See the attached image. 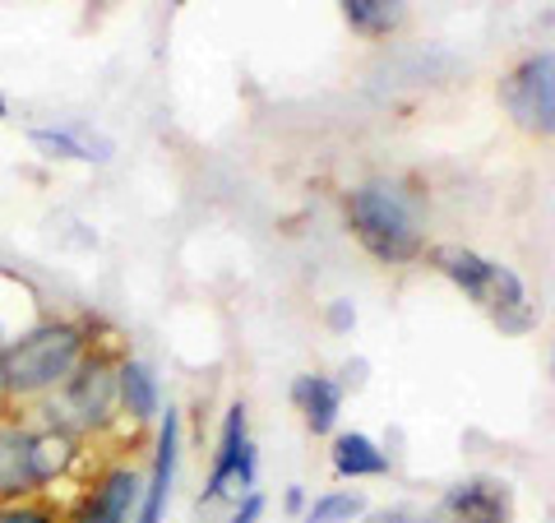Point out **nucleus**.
I'll list each match as a JSON object with an SVG mask.
<instances>
[{
    "instance_id": "f257e3e1",
    "label": "nucleus",
    "mask_w": 555,
    "mask_h": 523,
    "mask_svg": "<svg viewBox=\"0 0 555 523\" xmlns=\"http://www.w3.org/2000/svg\"><path fill=\"white\" fill-rule=\"evenodd\" d=\"M98 343L93 316H42L0 347V375H5L10 408H38L56 394L83 353Z\"/></svg>"
},
{
    "instance_id": "f03ea898",
    "label": "nucleus",
    "mask_w": 555,
    "mask_h": 523,
    "mask_svg": "<svg viewBox=\"0 0 555 523\" xmlns=\"http://www.w3.org/2000/svg\"><path fill=\"white\" fill-rule=\"evenodd\" d=\"M343 218L347 232L357 237V246L385 269H408L426 255L422 200L393 177H371L347 190Z\"/></svg>"
},
{
    "instance_id": "7ed1b4c3",
    "label": "nucleus",
    "mask_w": 555,
    "mask_h": 523,
    "mask_svg": "<svg viewBox=\"0 0 555 523\" xmlns=\"http://www.w3.org/2000/svg\"><path fill=\"white\" fill-rule=\"evenodd\" d=\"M120 357L126 347L116 339H98L83 361L69 371V380L47 398V404L33 408V417L42 422H56V426H69L79 431L83 441H102L120 426V404H116V371H120Z\"/></svg>"
},
{
    "instance_id": "20e7f679",
    "label": "nucleus",
    "mask_w": 555,
    "mask_h": 523,
    "mask_svg": "<svg viewBox=\"0 0 555 523\" xmlns=\"http://www.w3.org/2000/svg\"><path fill=\"white\" fill-rule=\"evenodd\" d=\"M250 492H259V445L250 435V408L232 398L214 435V463H208V477L195 496V510H218V505H232Z\"/></svg>"
},
{
    "instance_id": "39448f33",
    "label": "nucleus",
    "mask_w": 555,
    "mask_h": 523,
    "mask_svg": "<svg viewBox=\"0 0 555 523\" xmlns=\"http://www.w3.org/2000/svg\"><path fill=\"white\" fill-rule=\"evenodd\" d=\"M139 496H144V468L130 459H102L75 482L65 500V523H134Z\"/></svg>"
},
{
    "instance_id": "423d86ee",
    "label": "nucleus",
    "mask_w": 555,
    "mask_h": 523,
    "mask_svg": "<svg viewBox=\"0 0 555 523\" xmlns=\"http://www.w3.org/2000/svg\"><path fill=\"white\" fill-rule=\"evenodd\" d=\"M500 107L524 135L555 139V51H532L500 79Z\"/></svg>"
},
{
    "instance_id": "0eeeda50",
    "label": "nucleus",
    "mask_w": 555,
    "mask_h": 523,
    "mask_svg": "<svg viewBox=\"0 0 555 523\" xmlns=\"http://www.w3.org/2000/svg\"><path fill=\"white\" fill-rule=\"evenodd\" d=\"M181 449H185V417L177 404H167L158 417V431H153L144 496H139L134 523H167V505H171V492H177V477H181Z\"/></svg>"
},
{
    "instance_id": "6e6552de",
    "label": "nucleus",
    "mask_w": 555,
    "mask_h": 523,
    "mask_svg": "<svg viewBox=\"0 0 555 523\" xmlns=\"http://www.w3.org/2000/svg\"><path fill=\"white\" fill-rule=\"evenodd\" d=\"M28 459H33V482H38V496H51L56 486L83 477V468H89V459H93V449H89V441H83L79 431L33 417Z\"/></svg>"
},
{
    "instance_id": "1a4fd4ad",
    "label": "nucleus",
    "mask_w": 555,
    "mask_h": 523,
    "mask_svg": "<svg viewBox=\"0 0 555 523\" xmlns=\"http://www.w3.org/2000/svg\"><path fill=\"white\" fill-rule=\"evenodd\" d=\"M436 519L444 523H518L514 486L495 473H473L449 482L436 500Z\"/></svg>"
},
{
    "instance_id": "9d476101",
    "label": "nucleus",
    "mask_w": 555,
    "mask_h": 523,
    "mask_svg": "<svg viewBox=\"0 0 555 523\" xmlns=\"http://www.w3.org/2000/svg\"><path fill=\"white\" fill-rule=\"evenodd\" d=\"M28 445H33V412L5 404L0 408V505L38 496Z\"/></svg>"
},
{
    "instance_id": "9b49d317",
    "label": "nucleus",
    "mask_w": 555,
    "mask_h": 523,
    "mask_svg": "<svg viewBox=\"0 0 555 523\" xmlns=\"http://www.w3.org/2000/svg\"><path fill=\"white\" fill-rule=\"evenodd\" d=\"M422 259L444 278L449 288H459L477 310L486 306V296H491V283H495V259H491V255L463 246V241H436V246H426Z\"/></svg>"
},
{
    "instance_id": "f8f14e48",
    "label": "nucleus",
    "mask_w": 555,
    "mask_h": 523,
    "mask_svg": "<svg viewBox=\"0 0 555 523\" xmlns=\"http://www.w3.org/2000/svg\"><path fill=\"white\" fill-rule=\"evenodd\" d=\"M116 404H120V426H158L163 417V380L144 357H120L116 371Z\"/></svg>"
},
{
    "instance_id": "ddd939ff",
    "label": "nucleus",
    "mask_w": 555,
    "mask_h": 523,
    "mask_svg": "<svg viewBox=\"0 0 555 523\" xmlns=\"http://www.w3.org/2000/svg\"><path fill=\"white\" fill-rule=\"evenodd\" d=\"M292 408L301 412V426L310 435H320V441H328V435L338 431V417H343V398H347V385L334 375H324V371H306L292 380Z\"/></svg>"
},
{
    "instance_id": "4468645a",
    "label": "nucleus",
    "mask_w": 555,
    "mask_h": 523,
    "mask_svg": "<svg viewBox=\"0 0 555 523\" xmlns=\"http://www.w3.org/2000/svg\"><path fill=\"white\" fill-rule=\"evenodd\" d=\"M328 468L343 482H371V477H389V449L366 431H334L328 435Z\"/></svg>"
},
{
    "instance_id": "2eb2a0df",
    "label": "nucleus",
    "mask_w": 555,
    "mask_h": 523,
    "mask_svg": "<svg viewBox=\"0 0 555 523\" xmlns=\"http://www.w3.org/2000/svg\"><path fill=\"white\" fill-rule=\"evenodd\" d=\"M28 139L33 149H42V158L56 163H89V167L112 163V139L93 135L89 126H33Z\"/></svg>"
},
{
    "instance_id": "dca6fc26",
    "label": "nucleus",
    "mask_w": 555,
    "mask_h": 523,
    "mask_svg": "<svg viewBox=\"0 0 555 523\" xmlns=\"http://www.w3.org/2000/svg\"><path fill=\"white\" fill-rule=\"evenodd\" d=\"M338 10H343L347 28L361 33V38H389V33L408 24L403 0H338Z\"/></svg>"
},
{
    "instance_id": "f3484780",
    "label": "nucleus",
    "mask_w": 555,
    "mask_h": 523,
    "mask_svg": "<svg viewBox=\"0 0 555 523\" xmlns=\"http://www.w3.org/2000/svg\"><path fill=\"white\" fill-rule=\"evenodd\" d=\"M371 510V500L357 492V486H334V492L310 496L301 523H361Z\"/></svg>"
},
{
    "instance_id": "a211bd4d",
    "label": "nucleus",
    "mask_w": 555,
    "mask_h": 523,
    "mask_svg": "<svg viewBox=\"0 0 555 523\" xmlns=\"http://www.w3.org/2000/svg\"><path fill=\"white\" fill-rule=\"evenodd\" d=\"M0 523H65V505L56 496H24L0 505Z\"/></svg>"
},
{
    "instance_id": "6ab92c4d",
    "label": "nucleus",
    "mask_w": 555,
    "mask_h": 523,
    "mask_svg": "<svg viewBox=\"0 0 555 523\" xmlns=\"http://www.w3.org/2000/svg\"><path fill=\"white\" fill-rule=\"evenodd\" d=\"M324 329H328V334H352V329H357L352 296H334V302L324 306Z\"/></svg>"
},
{
    "instance_id": "aec40b11",
    "label": "nucleus",
    "mask_w": 555,
    "mask_h": 523,
    "mask_svg": "<svg viewBox=\"0 0 555 523\" xmlns=\"http://www.w3.org/2000/svg\"><path fill=\"white\" fill-rule=\"evenodd\" d=\"M264 514H269V500H264V492H250V496L232 500V510H228V523H259Z\"/></svg>"
},
{
    "instance_id": "412c9836",
    "label": "nucleus",
    "mask_w": 555,
    "mask_h": 523,
    "mask_svg": "<svg viewBox=\"0 0 555 523\" xmlns=\"http://www.w3.org/2000/svg\"><path fill=\"white\" fill-rule=\"evenodd\" d=\"M361 523H426V514L412 505H385V510H366Z\"/></svg>"
},
{
    "instance_id": "4be33fe9",
    "label": "nucleus",
    "mask_w": 555,
    "mask_h": 523,
    "mask_svg": "<svg viewBox=\"0 0 555 523\" xmlns=\"http://www.w3.org/2000/svg\"><path fill=\"white\" fill-rule=\"evenodd\" d=\"M306 505H310V492H306V486H287V492H283V514L301 519V514H306Z\"/></svg>"
},
{
    "instance_id": "5701e85b",
    "label": "nucleus",
    "mask_w": 555,
    "mask_h": 523,
    "mask_svg": "<svg viewBox=\"0 0 555 523\" xmlns=\"http://www.w3.org/2000/svg\"><path fill=\"white\" fill-rule=\"evenodd\" d=\"M5 116H10V98H5V93H0V120H5Z\"/></svg>"
},
{
    "instance_id": "b1692460",
    "label": "nucleus",
    "mask_w": 555,
    "mask_h": 523,
    "mask_svg": "<svg viewBox=\"0 0 555 523\" xmlns=\"http://www.w3.org/2000/svg\"><path fill=\"white\" fill-rule=\"evenodd\" d=\"M0 408H5V375H0Z\"/></svg>"
},
{
    "instance_id": "393cba45",
    "label": "nucleus",
    "mask_w": 555,
    "mask_h": 523,
    "mask_svg": "<svg viewBox=\"0 0 555 523\" xmlns=\"http://www.w3.org/2000/svg\"><path fill=\"white\" fill-rule=\"evenodd\" d=\"M551 380H555V343H551Z\"/></svg>"
},
{
    "instance_id": "a878e982",
    "label": "nucleus",
    "mask_w": 555,
    "mask_h": 523,
    "mask_svg": "<svg viewBox=\"0 0 555 523\" xmlns=\"http://www.w3.org/2000/svg\"><path fill=\"white\" fill-rule=\"evenodd\" d=\"M177 5H185V0H177Z\"/></svg>"
}]
</instances>
